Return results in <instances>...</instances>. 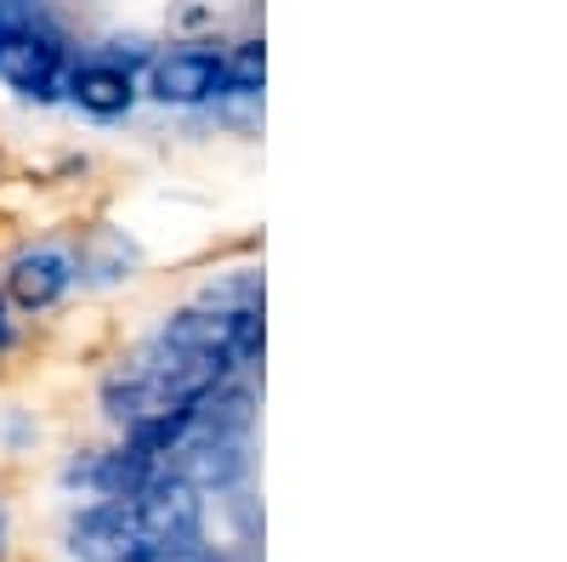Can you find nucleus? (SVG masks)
<instances>
[{"instance_id": "nucleus-9", "label": "nucleus", "mask_w": 567, "mask_h": 562, "mask_svg": "<svg viewBox=\"0 0 567 562\" xmlns=\"http://www.w3.org/2000/svg\"><path fill=\"white\" fill-rule=\"evenodd\" d=\"M0 540H7V511H0Z\"/></svg>"}, {"instance_id": "nucleus-5", "label": "nucleus", "mask_w": 567, "mask_h": 562, "mask_svg": "<svg viewBox=\"0 0 567 562\" xmlns=\"http://www.w3.org/2000/svg\"><path fill=\"white\" fill-rule=\"evenodd\" d=\"M63 98H69L80 114H91V120H120V114L136 109L142 85H136L131 69H114V63H103V58H85V63H69Z\"/></svg>"}, {"instance_id": "nucleus-2", "label": "nucleus", "mask_w": 567, "mask_h": 562, "mask_svg": "<svg viewBox=\"0 0 567 562\" xmlns=\"http://www.w3.org/2000/svg\"><path fill=\"white\" fill-rule=\"evenodd\" d=\"M69 551L74 562H154L159 545L142 529L131 500H97L69 523Z\"/></svg>"}, {"instance_id": "nucleus-7", "label": "nucleus", "mask_w": 567, "mask_h": 562, "mask_svg": "<svg viewBox=\"0 0 567 562\" xmlns=\"http://www.w3.org/2000/svg\"><path fill=\"white\" fill-rule=\"evenodd\" d=\"M45 18H52V7H45V0H0V40H12L18 29L45 23Z\"/></svg>"}, {"instance_id": "nucleus-3", "label": "nucleus", "mask_w": 567, "mask_h": 562, "mask_svg": "<svg viewBox=\"0 0 567 562\" xmlns=\"http://www.w3.org/2000/svg\"><path fill=\"white\" fill-rule=\"evenodd\" d=\"M148 98L165 109H210L227 103V52L221 45H182L148 63Z\"/></svg>"}, {"instance_id": "nucleus-6", "label": "nucleus", "mask_w": 567, "mask_h": 562, "mask_svg": "<svg viewBox=\"0 0 567 562\" xmlns=\"http://www.w3.org/2000/svg\"><path fill=\"white\" fill-rule=\"evenodd\" d=\"M131 267H136V251L125 245V233H109V227L91 233L74 256V273L85 285H120V278H131Z\"/></svg>"}, {"instance_id": "nucleus-8", "label": "nucleus", "mask_w": 567, "mask_h": 562, "mask_svg": "<svg viewBox=\"0 0 567 562\" xmlns=\"http://www.w3.org/2000/svg\"><path fill=\"white\" fill-rule=\"evenodd\" d=\"M12 336H18V330H12V307H7V302H0V352H7V347H12Z\"/></svg>"}, {"instance_id": "nucleus-4", "label": "nucleus", "mask_w": 567, "mask_h": 562, "mask_svg": "<svg viewBox=\"0 0 567 562\" xmlns=\"http://www.w3.org/2000/svg\"><path fill=\"white\" fill-rule=\"evenodd\" d=\"M74 285H80V273H74V256H69L63 245H29V251H18L12 267H7V296H12L23 313L58 307Z\"/></svg>"}, {"instance_id": "nucleus-1", "label": "nucleus", "mask_w": 567, "mask_h": 562, "mask_svg": "<svg viewBox=\"0 0 567 562\" xmlns=\"http://www.w3.org/2000/svg\"><path fill=\"white\" fill-rule=\"evenodd\" d=\"M69 63H74L69 58V34L52 18L18 29L12 40H0V80H7L23 103H58Z\"/></svg>"}]
</instances>
